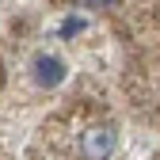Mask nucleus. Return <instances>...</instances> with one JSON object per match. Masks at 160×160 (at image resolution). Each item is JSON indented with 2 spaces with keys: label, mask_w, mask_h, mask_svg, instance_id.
Segmentation results:
<instances>
[{
  "label": "nucleus",
  "mask_w": 160,
  "mask_h": 160,
  "mask_svg": "<svg viewBox=\"0 0 160 160\" xmlns=\"http://www.w3.org/2000/svg\"><path fill=\"white\" fill-rule=\"evenodd\" d=\"M114 149H118V130L111 122H95L80 133V156L84 160H111Z\"/></svg>",
  "instance_id": "obj_1"
},
{
  "label": "nucleus",
  "mask_w": 160,
  "mask_h": 160,
  "mask_svg": "<svg viewBox=\"0 0 160 160\" xmlns=\"http://www.w3.org/2000/svg\"><path fill=\"white\" fill-rule=\"evenodd\" d=\"M72 4H80V8H107V4H114V0H72Z\"/></svg>",
  "instance_id": "obj_3"
},
{
  "label": "nucleus",
  "mask_w": 160,
  "mask_h": 160,
  "mask_svg": "<svg viewBox=\"0 0 160 160\" xmlns=\"http://www.w3.org/2000/svg\"><path fill=\"white\" fill-rule=\"evenodd\" d=\"M34 80L42 88H57L65 80V61L61 57H53V53H38L34 57Z\"/></svg>",
  "instance_id": "obj_2"
}]
</instances>
